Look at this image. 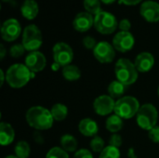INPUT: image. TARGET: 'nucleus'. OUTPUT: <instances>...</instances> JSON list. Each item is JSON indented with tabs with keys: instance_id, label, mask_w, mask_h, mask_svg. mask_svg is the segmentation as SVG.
<instances>
[{
	"instance_id": "f257e3e1",
	"label": "nucleus",
	"mask_w": 159,
	"mask_h": 158,
	"mask_svg": "<svg viewBox=\"0 0 159 158\" xmlns=\"http://www.w3.org/2000/svg\"><path fill=\"white\" fill-rule=\"evenodd\" d=\"M27 124L36 130H47L52 128L54 118L48 110L42 106H33L26 112Z\"/></svg>"
},
{
	"instance_id": "f03ea898",
	"label": "nucleus",
	"mask_w": 159,
	"mask_h": 158,
	"mask_svg": "<svg viewBox=\"0 0 159 158\" xmlns=\"http://www.w3.org/2000/svg\"><path fill=\"white\" fill-rule=\"evenodd\" d=\"M32 73L25 64L15 63L11 65L6 72V80L7 84L14 88H20L34 77Z\"/></svg>"
},
{
	"instance_id": "7ed1b4c3",
	"label": "nucleus",
	"mask_w": 159,
	"mask_h": 158,
	"mask_svg": "<svg viewBox=\"0 0 159 158\" xmlns=\"http://www.w3.org/2000/svg\"><path fill=\"white\" fill-rule=\"evenodd\" d=\"M138 70L135 64L129 59L121 58L115 65V74L116 80L124 84L126 87L134 84L138 79Z\"/></svg>"
},
{
	"instance_id": "20e7f679",
	"label": "nucleus",
	"mask_w": 159,
	"mask_h": 158,
	"mask_svg": "<svg viewBox=\"0 0 159 158\" xmlns=\"http://www.w3.org/2000/svg\"><path fill=\"white\" fill-rule=\"evenodd\" d=\"M157 120L158 112L155 105L152 103H145L140 107L136 115V121L141 129L149 131L157 126Z\"/></svg>"
},
{
	"instance_id": "39448f33",
	"label": "nucleus",
	"mask_w": 159,
	"mask_h": 158,
	"mask_svg": "<svg viewBox=\"0 0 159 158\" xmlns=\"http://www.w3.org/2000/svg\"><path fill=\"white\" fill-rule=\"evenodd\" d=\"M140 107V102L135 97L124 96L116 102L115 113L122 119H130L137 115Z\"/></svg>"
},
{
	"instance_id": "423d86ee",
	"label": "nucleus",
	"mask_w": 159,
	"mask_h": 158,
	"mask_svg": "<svg viewBox=\"0 0 159 158\" xmlns=\"http://www.w3.org/2000/svg\"><path fill=\"white\" fill-rule=\"evenodd\" d=\"M118 20L116 16L108 11L102 10L94 16V28L102 34H111L118 27Z\"/></svg>"
},
{
	"instance_id": "0eeeda50",
	"label": "nucleus",
	"mask_w": 159,
	"mask_h": 158,
	"mask_svg": "<svg viewBox=\"0 0 159 158\" xmlns=\"http://www.w3.org/2000/svg\"><path fill=\"white\" fill-rule=\"evenodd\" d=\"M42 33L37 25L29 24L23 29L21 44L23 45L25 50L29 52L37 51V49L42 46Z\"/></svg>"
},
{
	"instance_id": "6e6552de",
	"label": "nucleus",
	"mask_w": 159,
	"mask_h": 158,
	"mask_svg": "<svg viewBox=\"0 0 159 158\" xmlns=\"http://www.w3.org/2000/svg\"><path fill=\"white\" fill-rule=\"evenodd\" d=\"M52 53L54 62L62 68L71 64L74 60V51L72 47L64 42L56 43L52 48Z\"/></svg>"
},
{
	"instance_id": "1a4fd4ad",
	"label": "nucleus",
	"mask_w": 159,
	"mask_h": 158,
	"mask_svg": "<svg viewBox=\"0 0 159 158\" xmlns=\"http://www.w3.org/2000/svg\"><path fill=\"white\" fill-rule=\"evenodd\" d=\"M21 34V26L18 20L9 18L1 26V37L6 42L15 41Z\"/></svg>"
},
{
	"instance_id": "9d476101",
	"label": "nucleus",
	"mask_w": 159,
	"mask_h": 158,
	"mask_svg": "<svg viewBox=\"0 0 159 158\" xmlns=\"http://www.w3.org/2000/svg\"><path fill=\"white\" fill-rule=\"evenodd\" d=\"M95 59L101 63H110L116 58V49L107 41H101L93 49Z\"/></svg>"
},
{
	"instance_id": "9b49d317",
	"label": "nucleus",
	"mask_w": 159,
	"mask_h": 158,
	"mask_svg": "<svg viewBox=\"0 0 159 158\" xmlns=\"http://www.w3.org/2000/svg\"><path fill=\"white\" fill-rule=\"evenodd\" d=\"M112 45L116 50L125 53L133 48L135 45V38L130 32L120 31L115 34Z\"/></svg>"
},
{
	"instance_id": "f8f14e48",
	"label": "nucleus",
	"mask_w": 159,
	"mask_h": 158,
	"mask_svg": "<svg viewBox=\"0 0 159 158\" xmlns=\"http://www.w3.org/2000/svg\"><path fill=\"white\" fill-rule=\"evenodd\" d=\"M116 102L109 95H101L94 100L93 109L95 113L101 116H105L115 112Z\"/></svg>"
},
{
	"instance_id": "ddd939ff",
	"label": "nucleus",
	"mask_w": 159,
	"mask_h": 158,
	"mask_svg": "<svg viewBox=\"0 0 159 158\" xmlns=\"http://www.w3.org/2000/svg\"><path fill=\"white\" fill-rule=\"evenodd\" d=\"M25 65L34 74L43 71L47 65V59L40 51L29 52L25 58Z\"/></svg>"
},
{
	"instance_id": "4468645a",
	"label": "nucleus",
	"mask_w": 159,
	"mask_h": 158,
	"mask_svg": "<svg viewBox=\"0 0 159 158\" xmlns=\"http://www.w3.org/2000/svg\"><path fill=\"white\" fill-rule=\"evenodd\" d=\"M141 16L148 22L155 23L159 21V3L147 0L142 3L140 7Z\"/></svg>"
},
{
	"instance_id": "2eb2a0df",
	"label": "nucleus",
	"mask_w": 159,
	"mask_h": 158,
	"mask_svg": "<svg viewBox=\"0 0 159 158\" xmlns=\"http://www.w3.org/2000/svg\"><path fill=\"white\" fill-rule=\"evenodd\" d=\"M94 26V16L87 11L79 12L73 20V27L79 33H86Z\"/></svg>"
},
{
	"instance_id": "dca6fc26",
	"label": "nucleus",
	"mask_w": 159,
	"mask_h": 158,
	"mask_svg": "<svg viewBox=\"0 0 159 158\" xmlns=\"http://www.w3.org/2000/svg\"><path fill=\"white\" fill-rule=\"evenodd\" d=\"M135 67L140 73L149 72L155 65V58L150 52H141L137 55L135 61Z\"/></svg>"
},
{
	"instance_id": "f3484780",
	"label": "nucleus",
	"mask_w": 159,
	"mask_h": 158,
	"mask_svg": "<svg viewBox=\"0 0 159 158\" xmlns=\"http://www.w3.org/2000/svg\"><path fill=\"white\" fill-rule=\"evenodd\" d=\"M39 12V6L35 0H24L20 6V13L23 18L32 20L36 18Z\"/></svg>"
},
{
	"instance_id": "a211bd4d",
	"label": "nucleus",
	"mask_w": 159,
	"mask_h": 158,
	"mask_svg": "<svg viewBox=\"0 0 159 158\" xmlns=\"http://www.w3.org/2000/svg\"><path fill=\"white\" fill-rule=\"evenodd\" d=\"M78 130L85 137H95L99 131V127L93 119L84 118L78 124Z\"/></svg>"
},
{
	"instance_id": "6ab92c4d",
	"label": "nucleus",
	"mask_w": 159,
	"mask_h": 158,
	"mask_svg": "<svg viewBox=\"0 0 159 158\" xmlns=\"http://www.w3.org/2000/svg\"><path fill=\"white\" fill-rule=\"evenodd\" d=\"M15 138V130L12 126L6 122L0 124V143L2 146L9 145Z\"/></svg>"
},
{
	"instance_id": "aec40b11",
	"label": "nucleus",
	"mask_w": 159,
	"mask_h": 158,
	"mask_svg": "<svg viewBox=\"0 0 159 158\" xmlns=\"http://www.w3.org/2000/svg\"><path fill=\"white\" fill-rule=\"evenodd\" d=\"M60 143L61 148L66 151L67 153H72V152H76L77 150V141L76 139L71 135V134H64L61 136L60 140Z\"/></svg>"
},
{
	"instance_id": "412c9836",
	"label": "nucleus",
	"mask_w": 159,
	"mask_h": 158,
	"mask_svg": "<svg viewBox=\"0 0 159 158\" xmlns=\"http://www.w3.org/2000/svg\"><path fill=\"white\" fill-rule=\"evenodd\" d=\"M123 126H124L123 119L119 117L117 115H113L109 116L105 122V127L107 130H109L112 133H117L123 129Z\"/></svg>"
},
{
	"instance_id": "4be33fe9",
	"label": "nucleus",
	"mask_w": 159,
	"mask_h": 158,
	"mask_svg": "<svg viewBox=\"0 0 159 158\" xmlns=\"http://www.w3.org/2000/svg\"><path fill=\"white\" fill-rule=\"evenodd\" d=\"M107 90H108L109 96H111L113 99H116V98L120 99L125 93L126 86L122 84L121 82H119L118 80H115L109 84Z\"/></svg>"
},
{
	"instance_id": "5701e85b",
	"label": "nucleus",
	"mask_w": 159,
	"mask_h": 158,
	"mask_svg": "<svg viewBox=\"0 0 159 158\" xmlns=\"http://www.w3.org/2000/svg\"><path fill=\"white\" fill-rule=\"evenodd\" d=\"M62 75L67 81H75L80 78L81 71L76 65L69 64L62 68Z\"/></svg>"
},
{
	"instance_id": "b1692460",
	"label": "nucleus",
	"mask_w": 159,
	"mask_h": 158,
	"mask_svg": "<svg viewBox=\"0 0 159 158\" xmlns=\"http://www.w3.org/2000/svg\"><path fill=\"white\" fill-rule=\"evenodd\" d=\"M50 113L55 121H63L68 115V108L62 103H56L51 107Z\"/></svg>"
},
{
	"instance_id": "393cba45",
	"label": "nucleus",
	"mask_w": 159,
	"mask_h": 158,
	"mask_svg": "<svg viewBox=\"0 0 159 158\" xmlns=\"http://www.w3.org/2000/svg\"><path fill=\"white\" fill-rule=\"evenodd\" d=\"M15 156L18 158H28L31 154L30 144L25 141H20L14 147Z\"/></svg>"
},
{
	"instance_id": "a878e982",
	"label": "nucleus",
	"mask_w": 159,
	"mask_h": 158,
	"mask_svg": "<svg viewBox=\"0 0 159 158\" xmlns=\"http://www.w3.org/2000/svg\"><path fill=\"white\" fill-rule=\"evenodd\" d=\"M83 5L85 10L93 16H96L102 10L101 0H84Z\"/></svg>"
},
{
	"instance_id": "bb28decb",
	"label": "nucleus",
	"mask_w": 159,
	"mask_h": 158,
	"mask_svg": "<svg viewBox=\"0 0 159 158\" xmlns=\"http://www.w3.org/2000/svg\"><path fill=\"white\" fill-rule=\"evenodd\" d=\"M120 151L118 148L108 145L100 154L99 158H120Z\"/></svg>"
},
{
	"instance_id": "cd10ccee",
	"label": "nucleus",
	"mask_w": 159,
	"mask_h": 158,
	"mask_svg": "<svg viewBox=\"0 0 159 158\" xmlns=\"http://www.w3.org/2000/svg\"><path fill=\"white\" fill-rule=\"evenodd\" d=\"M90 148L94 153H102V150L105 148L104 146V141L102 140V138H101L100 136H95L92 138V140L90 141Z\"/></svg>"
},
{
	"instance_id": "c85d7f7f",
	"label": "nucleus",
	"mask_w": 159,
	"mask_h": 158,
	"mask_svg": "<svg viewBox=\"0 0 159 158\" xmlns=\"http://www.w3.org/2000/svg\"><path fill=\"white\" fill-rule=\"evenodd\" d=\"M46 158H69V156L61 147H53L47 153Z\"/></svg>"
},
{
	"instance_id": "c756f323",
	"label": "nucleus",
	"mask_w": 159,
	"mask_h": 158,
	"mask_svg": "<svg viewBox=\"0 0 159 158\" xmlns=\"http://www.w3.org/2000/svg\"><path fill=\"white\" fill-rule=\"evenodd\" d=\"M25 48L22 44H15L9 48V54L12 58H20L24 54Z\"/></svg>"
},
{
	"instance_id": "7c9ffc66",
	"label": "nucleus",
	"mask_w": 159,
	"mask_h": 158,
	"mask_svg": "<svg viewBox=\"0 0 159 158\" xmlns=\"http://www.w3.org/2000/svg\"><path fill=\"white\" fill-rule=\"evenodd\" d=\"M82 44L83 46L87 48V49H94L95 47L97 46V41L96 39L93 37V36H90V35H87L83 38L82 40Z\"/></svg>"
},
{
	"instance_id": "2f4dec72",
	"label": "nucleus",
	"mask_w": 159,
	"mask_h": 158,
	"mask_svg": "<svg viewBox=\"0 0 159 158\" xmlns=\"http://www.w3.org/2000/svg\"><path fill=\"white\" fill-rule=\"evenodd\" d=\"M122 144H123V139H122V137L119 134L114 133L110 137V139H109V145L116 147V148H119Z\"/></svg>"
},
{
	"instance_id": "473e14b6",
	"label": "nucleus",
	"mask_w": 159,
	"mask_h": 158,
	"mask_svg": "<svg viewBox=\"0 0 159 158\" xmlns=\"http://www.w3.org/2000/svg\"><path fill=\"white\" fill-rule=\"evenodd\" d=\"M148 137L149 139L155 142V143H159V127L156 126L152 129L148 131Z\"/></svg>"
},
{
	"instance_id": "72a5a7b5",
	"label": "nucleus",
	"mask_w": 159,
	"mask_h": 158,
	"mask_svg": "<svg viewBox=\"0 0 159 158\" xmlns=\"http://www.w3.org/2000/svg\"><path fill=\"white\" fill-rule=\"evenodd\" d=\"M74 158H93L91 152L88 149H80L75 153Z\"/></svg>"
},
{
	"instance_id": "f704fd0d",
	"label": "nucleus",
	"mask_w": 159,
	"mask_h": 158,
	"mask_svg": "<svg viewBox=\"0 0 159 158\" xmlns=\"http://www.w3.org/2000/svg\"><path fill=\"white\" fill-rule=\"evenodd\" d=\"M118 28L123 32H129L131 28V22L129 19H122L118 23Z\"/></svg>"
},
{
	"instance_id": "c9c22d12",
	"label": "nucleus",
	"mask_w": 159,
	"mask_h": 158,
	"mask_svg": "<svg viewBox=\"0 0 159 158\" xmlns=\"http://www.w3.org/2000/svg\"><path fill=\"white\" fill-rule=\"evenodd\" d=\"M143 0H118V3L120 4H123L125 6H129V7H131V6H136L138 4H140Z\"/></svg>"
},
{
	"instance_id": "e433bc0d",
	"label": "nucleus",
	"mask_w": 159,
	"mask_h": 158,
	"mask_svg": "<svg viewBox=\"0 0 159 158\" xmlns=\"http://www.w3.org/2000/svg\"><path fill=\"white\" fill-rule=\"evenodd\" d=\"M128 157L138 158L137 157V155H136V152H135V149H134V148H129V151H128Z\"/></svg>"
},
{
	"instance_id": "4c0bfd02",
	"label": "nucleus",
	"mask_w": 159,
	"mask_h": 158,
	"mask_svg": "<svg viewBox=\"0 0 159 158\" xmlns=\"http://www.w3.org/2000/svg\"><path fill=\"white\" fill-rule=\"evenodd\" d=\"M34 141H35L36 142H38V143H42V142L44 141L43 137H42V136H41V134H40V133H38V132H35V133H34Z\"/></svg>"
},
{
	"instance_id": "58836bf2",
	"label": "nucleus",
	"mask_w": 159,
	"mask_h": 158,
	"mask_svg": "<svg viewBox=\"0 0 159 158\" xmlns=\"http://www.w3.org/2000/svg\"><path fill=\"white\" fill-rule=\"evenodd\" d=\"M6 53H7V50H6V48H5V47H4V45L1 44V45H0V59H1V60H3V59L5 58Z\"/></svg>"
},
{
	"instance_id": "ea45409f",
	"label": "nucleus",
	"mask_w": 159,
	"mask_h": 158,
	"mask_svg": "<svg viewBox=\"0 0 159 158\" xmlns=\"http://www.w3.org/2000/svg\"><path fill=\"white\" fill-rule=\"evenodd\" d=\"M0 77H1V83H0V85L2 86L4 84L5 79H6V74H4V71L3 70H0Z\"/></svg>"
},
{
	"instance_id": "a19ab883",
	"label": "nucleus",
	"mask_w": 159,
	"mask_h": 158,
	"mask_svg": "<svg viewBox=\"0 0 159 158\" xmlns=\"http://www.w3.org/2000/svg\"><path fill=\"white\" fill-rule=\"evenodd\" d=\"M116 1H118V0H101V2L104 5H112V4L116 3Z\"/></svg>"
},
{
	"instance_id": "79ce46f5",
	"label": "nucleus",
	"mask_w": 159,
	"mask_h": 158,
	"mask_svg": "<svg viewBox=\"0 0 159 158\" xmlns=\"http://www.w3.org/2000/svg\"><path fill=\"white\" fill-rule=\"evenodd\" d=\"M5 158H18L16 156H6Z\"/></svg>"
},
{
	"instance_id": "37998d69",
	"label": "nucleus",
	"mask_w": 159,
	"mask_h": 158,
	"mask_svg": "<svg viewBox=\"0 0 159 158\" xmlns=\"http://www.w3.org/2000/svg\"><path fill=\"white\" fill-rule=\"evenodd\" d=\"M3 2H9V1H11V0H2Z\"/></svg>"
},
{
	"instance_id": "c03bdc74",
	"label": "nucleus",
	"mask_w": 159,
	"mask_h": 158,
	"mask_svg": "<svg viewBox=\"0 0 159 158\" xmlns=\"http://www.w3.org/2000/svg\"><path fill=\"white\" fill-rule=\"evenodd\" d=\"M157 93H158V97H159V87H158V89H157Z\"/></svg>"
}]
</instances>
